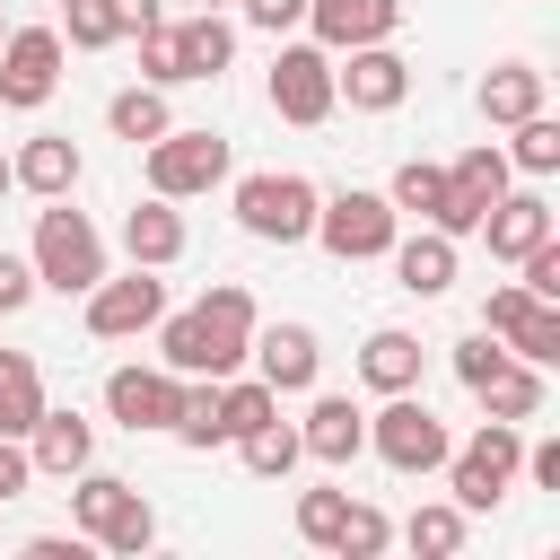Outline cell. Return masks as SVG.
<instances>
[{
	"label": "cell",
	"mask_w": 560,
	"mask_h": 560,
	"mask_svg": "<svg viewBox=\"0 0 560 560\" xmlns=\"http://www.w3.org/2000/svg\"><path fill=\"white\" fill-rule=\"evenodd\" d=\"M254 324H262L254 289H245V280H210L184 315H158V324H149V332H158V368H175V376H236Z\"/></svg>",
	"instance_id": "6da1fadb"
},
{
	"label": "cell",
	"mask_w": 560,
	"mask_h": 560,
	"mask_svg": "<svg viewBox=\"0 0 560 560\" xmlns=\"http://www.w3.org/2000/svg\"><path fill=\"white\" fill-rule=\"evenodd\" d=\"M26 262H35V289L88 298V289L105 280V236H96V219H88V210H70V192H61V201H44V210H35Z\"/></svg>",
	"instance_id": "7a4b0ae2"
},
{
	"label": "cell",
	"mask_w": 560,
	"mask_h": 560,
	"mask_svg": "<svg viewBox=\"0 0 560 560\" xmlns=\"http://www.w3.org/2000/svg\"><path fill=\"white\" fill-rule=\"evenodd\" d=\"M516 464H525V429L516 420H481L464 446H446V499L464 508V516H481V508H499L508 490H516Z\"/></svg>",
	"instance_id": "3957f363"
},
{
	"label": "cell",
	"mask_w": 560,
	"mask_h": 560,
	"mask_svg": "<svg viewBox=\"0 0 560 560\" xmlns=\"http://www.w3.org/2000/svg\"><path fill=\"white\" fill-rule=\"evenodd\" d=\"M236 228L245 236H262V245H306V228H315V184L298 175V166H254V175H236Z\"/></svg>",
	"instance_id": "277c9868"
},
{
	"label": "cell",
	"mask_w": 560,
	"mask_h": 560,
	"mask_svg": "<svg viewBox=\"0 0 560 560\" xmlns=\"http://www.w3.org/2000/svg\"><path fill=\"white\" fill-rule=\"evenodd\" d=\"M332 262H376L394 236H402V219H394V201L385 192H368V184H341V192H324L315 201V228H306Z\"/></svg>",
	"instance_id": "5b68a950"
},
{
	"label": "cell",
	"mask_w": 560,
	"mask_h": 560,
	"mask_svg": "<svg viewBox=\"0 0 560 560\" xmlns=\"http://www.w3.org/2000/svg\"><path fill=\"white\" fill-rule=\"evenodd\" d=\"M446 446H455V438H446V420L420 402V385H411V394H385V402L368 411V455H385L394 472H438Z\"/></svg>",
	"instance_id": "8992f818"
},
{
	"label": "cell",
	"mask_w": 560,
	"mask_h": 560,
	"mask_svg": "<svg viewBox=\"0 0 560 560\" xmlns=\"http://www.w3.org/2000/svg\"><path fill=\"white\" fill-rule=\"evenodd\" d=\"M210 184H228V140H219L210 122H166V131L149 140V192L192 201V192H210Z\"/></svg>",
	"instance_id": "52a82bcc"
},
{
	"label": "cell",
	"mask_w": 560,
	"mask_h": 560,
	"mask_svg": "<svg viewBox=\"0 0 560 560\" xmlns=\"http://www.w3.org/2000/svg\"><path fill=\"white\" fill-rule=\"evenodd\" d=\"M508 175H516V166H508V149H499V140H472V149L446 166V201H438V219H429V228L464 245V236L481 228V210L508 192Z\"/></svg>",
	"instance_id": "ba28073f"
},
{
	"label": "cell",
	"mask_w": 560,
	"mask_h": 560,
	"mask_svg": "<svg viewBox=\"0 0 560 560\" xmlns=\"http://www.w3.org/2000/svg\"><path fill=\"white\" fill-rule=\"evenodd\" d=\"M271 114L280 122H332V52L315 35H289L271 52Z\"/></svg>",
	"instance_id": "9c48e42d"
},
{
	"label": "cell",
	"mask_w": 560,
	"mask_h": 560,
	"mask_svg": "<svg viewBox=\"0 0 560 560\" xmlns=\"http://www.w3.org/2000/svg\"><path fill=\"white\" fill-rule=\"evenodd\" d=\"M158 315H166V280H158L149 262L105 271V280L88 289V332H96V341H140Z\"/></svg>",
	"instance_id": "30bf717a"
},
{
	"label": "cell",
	"mask_w": 560,
	"mask_h": 560,
	"mask_svg": "<svg viewBox=\"0 0 560 560\" xmlns=\"http://www.w3.org/2000/svg\"><path fill=\"white\" fill-rule=\"evenodd\" d=\"M411 96V61L394 52V44H350V52H332V105H350V114H394Z\"/></svg>",
	"instance_id": "8fae6325"
},
{
	"label": "cell",
	"mask_w": 560,
	"mask_h": 560,
	"mask_svg": "<svg viewBox=\"0 0 560 560\" xmlns=\"http://www.w3.org/2000/svg\"><path fill=\"white\" fill-rule=\"evenodd\" d=\"M61 88V26H9L0 35V105L35 114Z\"/></svg>",
	"instance_id": "7c38bea8"
},
{
	"label": "cell",
	"mask_w": 560,
	"mask_h": 560,
	"mask_svg": "<svg viewBox=\"0 0 560 560\" xmlns=\"http://www.w3.org/2000/svg\"><path fill=\"white\" fill-rule=\"evenodd\" d=\"M481 332H499L516 359H534V368H551L560 359V306L551 298H534V289H490V306H481Z\"/></svg>",
	"instance_id": "4fadbf2b"
},
{
	"label": "cell",
	"mask_w": 560,
	"mask_h": 560,
	"mask_svg": "<svg viewBox=\"0 0 560 560\" xmlns=\"http://www.w3.org/2000/svg\"><path fill=\"white\" fill-rule=\"evenodd\" d=\"M245 359H254V376H262L271 394H315V368H324V350H315L306 324H254Z\"/></svg>",
	"instance_id": "5bb4252c"
},
{
	"label": "cell",
	"mask_w": 560,
	"mask_h": 560,
	"mask_svg": "<svg viewBox=\"0 0 560 560\" xmlns=\"http://www.w3.org/2000/svg\"><path fill=\"white\" fill-rule=\"evenodd\" d=\"M175 402H184V376L175 368H114L105 376V411L140 438V429H175Z\"/></svg>",
	"instance_id": "9a60e30c"
},
{
	"label": "cell",
	"mask_w": 560,
	"mask_h": 560,
	"mask_svg": "<svg viewBox=\"0 0 560 560\" xmlns=\"http://www.w3.org/2000/svg\"><path fill=\"white\" fill-rule=\"evenodd\" d=\"M402 26V0H306V35L324 52H350V44H394Z\"/></svg>",
	"instance_id": "2e32d148"
},
{
	"label": "cell",
	"mask_w": 560,
	"mask_h": 560,
	"mask_svg": "<svg viewBox=\"0 0 560 560\" xmlns=\"http://www.w3.org/2000/svg\"><path fill=\"white\" fill-rule=\"evenodd\" d=\"M79 175H88V158H79V140H70V131H35V140H18V158H9V184H18V192H35V201L79 192Z\"/></svg>",
	"instance_id": "e0dca14e"
},
{
	"label": "cell",
	"mask_w": 560,
	"mask_h": 560,
	"mask_svg": "<svg viewBox=\"0 0 560 560\" xmlns=\"http://www.w3.org/2000/svg\"><path fill=\"white\" fill-rule=\"evenodd\" d=\"M298 446H306L315 464H359V455H368V411H359L350 394H315L306 420H298Z\"/></svg>",
	"instance_id": "ac0fdd59"
},
{
	"label": "cell",
	"mask_w": 560,
	"mask_h": 560,
	"mask_svg": "<svg viewBox=\"0 0 560 560\" xmlns=\"http://www.w3.org/2000/svg\"><path fill=\"white\" fill-rule=\"evenodd\" d=\"M26 464L35 472H52V481H70L79 464H96V429L79 420V411H35V429H26Z\"/></svg>",
	"instance_id": "d6986e66"
},
{
	"label": "cell",
	"mask_w": 560,
	"mask_h": 560,
	"mask_svg": "<svg viewBox=\"0 0 560 560\" xmlns=\"http://www.w3.org/2000/svg\"><path fill=\"white\" fill-rule=\"evenodd\" d=\"M166 35H175V79H219V70L236 61V26H228L219 9L166 18Z\"/></svg>",
	"instance_id": "ffe728a7"
},
{
	"label": "cell",
	"mask_w": 560,
	"mask_h": 560,
	"mask_svg": "<svg viewBox=\"0 0 560 560\" xmlns=\"http://www.w3.org/2000/svg\"><path fill=\"white\" fill-rule=\"evenodd\" d=\"M420 332H402V324H376L368 341H359V385L368 394H411L420 385Z\"/></svg>",
	"instance_id": "44dd1931"
},
{
	"label": "cell",
	"mask_w": 560,
	"mask_h": 560,
	"mask_svg": "<svg viewBox=\"0 0 560 560\" xmlns=\"http://www.w3.org/2000/svg\"><path fill=\"white\" fill-rule=\"evenodd\" d=\"M122 254H131V262H149V271H166V262L184 254V210H175L166 192L131 201V210H122Z\"/></svg>",
	"instance_id": "7402d4cb"
},
{
	"label": "cell",
	"mask_w": 560,
	"mask_h": 560,
	"mask_svg": "<svg viewBox=\"0 0 560 560\" xmlns=\"http://www.w3.org/2000/svg\"><path fill=\"white\" fill-rule=\"evenodd\" d=\"M472 236H490V254H499V262H516L525 245H542V236H551V201H542V192H499V201L481 210V228H472Z\"/></svg>",
	"instance_id": "603a6c76"
},
{
	"label": "cell",
	"mask_w": 560,
	"mask_h": 560,
	"mask_svg": "<svg viewBox=\"0 0 560 560\" xmlns=\"http://www.w3.org/2000/svg\"><path fill=\"white\" fill-rule=\"evenodd\" d=\"M385 262H394V280H402L411 298H446V289H455V236H438V228L394 236V245H385Z\"/></svg>",
	"instance_id": "cb8c5ba5"
},
{
	"label": "cell",
	"mask_w": 560,
	"mask_h": 560,
	"mask_svg": "<svg viewBox=\"0 0 560 560\" xmlns=\"http://www.w3.org/2000/svg\"><path fill=\"white\" fill-rule=\"evenodd\" d=\"M472 402H481L490 420H534V411H542V368L508 350L490 376H472Z\"/></svg>",
	"instance_id": "d4e9b609"
},
{
	"label": "cell",
	"mask_w": 560,
	"mask_h": 560,
	"mask_svg": "<svg viewBox=\"0 0 560 560\" xmlns=\"http://www.w3.org/2000/svg\"><path fill=\"white\" fill-rule=\"evenodd\" d=\"M228 446H236V464H245L254 481H289V472L306 464L298 420H280V411H271V420H254V429H245V438H228Z\"/></svg>",
	"instance_id": "484cf974"
},
{
	"label": "cell",
	"mask_w": 560,
	"mask_h": 560,
	"mask_svg": "<svg viewBox=\"0 0 560 560\" xmlns=\"http://www.w3.org/2000/svg\"><path fill=\"white\" fill-rule=\"evenodd\" d=\"M481 114H490V122L542 114V70H534V61H490V70H481Z\"/></svg>",
	"instance_id": "4316f807"
},
{
	"label": "cell",
	"mask_w": 560,
	"mask_h": 560,
	"mask_svg": "<svg viewBox=\"0 0 560 560\" xmlns=\"http://www.w3.org/2000/svg\"><path fill=\"white\" fill-rule=\"evenodd\" d=\"M166 122H175V114H166V88H149V79L105 96V131H114V140H131V149H149Z\"/></svg>",
	"instance_id": "83f0119b"
},
{
	"label": "cell",
	"mask_w": 560,
	"mask_h": 560,
	"mask_svg": "<svg viewBox=\"0 0 560 560\" xmlns=\"http://www.w3.org/2000/svg\"><path fill=\"white\" fill-rule=\"evenodd\" d=\"M44 411V368L26 350H0V438H26Z\"/></svg>",
	"instance_id": "f1b7e54d"
},
{
	"label": "cell",
	"mask_w": 560,
	"mask_h": 560,
	"mask_svg": "<svg viewBox=\"0 0 560 560\" xmlns=\"http://www.w3.org/2000/svg\"><path fill=\"white\" fill-rule=\"evenodd\" d=\"M385 201H394V219H438V201H446V166H429V158H402L394 166V184H385Z\"/></svg>",
	"instance_id": "f546056e"
},
{
	"label": "cell",
	"mask_w": 560,
	"mask_h": 560,
	"mask_svg": "<svg viewBox=\"0 0 560 560\" xmlns=\"http://www.w3.org/2000/svg\"><path fill=\"white\" fill-rule=\"evenodd\" d=\"M464 534H472V516H464L455 499H429V508H411V525H402V542H411V551H429V560H455V551H464Z\"/></svg>",
	"instance_id": "4dcf8cb0"
},
{
	"label": "cell",
	"mask_w": 560,
	"mask_h": 560,
	"mask_svg": "<svg viewBox=\"0 0 560 560\" xmlns=\"http://www.w3.org/2000/svg\"><path fill=\"white\" fill-rule=\"evenodd\" d=\"M280 411V394L262 385V376H219V438H245L254 420H271Z\"/></svg>",
	"instance_id": "1f68e13d"
},
{
	"label": "cell",
	"mask_w": 560,
	"mask_h": 560,
	"mask_svg": "<svg viewBox=\"0 0 560 560\" xmlns=\"http://www.w3.org/2000/svg\"><path fill=\"white\" fill-rule=\"evenodd\" d=\"M385 542H394V516H385V508H368V499H350V508H341L332 551H341V560H376Z\"/></svg>",
	"instance_id": "d6a6232c"
},
{
	"label": "cell",
	"mask_w": 560,
	"mask_h": 560,
	"mask_svg": "<svg viewBox=\"0 0 560 560\" xmlns=\"http://www.w3.org/2000/svg\"><path fill=\"white\" fill-rule=\"evenodd\" d=\"M516 140H508V166H525V175H551L560 166V122L551 114H525V122H508Z\"/></svg>",
	"instance_id": "836d02e7"
},
{
	"label": "cell",
	"mask_w": 560,
	"mask_h": 560,
	"mask_svg": "<svg viewBox=\"0 0 560 560\" xmlns=\"http://www.w3.org/2000/svg\"><path fill=\"white\" fill-rule=\"evenodd\" d=\"M61 44L105 52V44H122V26H114V9H105V0H61Z\"/></svg>",
	"instance_id": "e575fe53"
},
{
	"label": "cell",
	"mask_w": 560,
	"mask_h": 560,
	"mask_svg": "<svg viewBox=\"0 0 560 560\" xmlns=\"http://www.w3.org/2000/svg\"><path fill=\"white\" fill-rule=\"evenodd\" d=\"M341 508H350V490H298V534L315 542V551H332V534H341Z\"/></svg>",
	"instance_id": "d590c367"
},
{
	"label": "cell",
	"mask_w": 560,
	"mask_h": 560,
	"mask_svg": "<svg viewBox=\"0 0 560 560\" xmlns=\"http://www.w3.org/2000/svg\"><path fill=\"white\" fill-rule=\"evenodd\" d=\"M96 542H105V551H149V542H158V508L131 490V499L105 516V534H96Z\"/></svg>",
	"instance_id": "8d00e7d4"
},
{
	"label": "cell",
	"mask_w": 560,
	"mask_h": 560,
	"mask_svg": "<svg viewBox=\"0 0 560 560\" xmlns=\"http://www.w3.org/2000/svg\"><path fill=\"white\" fill-rule=\"evenodd\" d=\"M140 79L149 88H175V35H166V18L140 26Z\"/></svg>",
	"instance_id": "74e56055"
},
{
	"label": "cell",
	"mask_w": 560,
	"mask_h": 560,
	"mask_svg": "<svg viewBox=\"0 0 560 560\" xmlns=\"http://www.w3.org/2000/svg\"><path fill=\"white\" fill-rule=\"evenodd\" d=\"M236 9H245V26H262V35H271V44H280V35H298V26H306V0H236Z\"/></svg>",
	"instance_id": "f35d334b"
},
{
	"label": "cell",
	"mask_w": 560,
	"mask_h": 560,
	"mask_svg": "<svg viewBox=\"0 0 560 560\" xmlns=\"http://www.w3.org/2000/svg\"><path fill=\"white\" fill-rule=\"evenodd\" d=\"M499 359H508V341H499V332H464V341H455V376H464V385H472V376H490Z\"/></svg>",
	"instance_id": "ab89813d"
},
{
	"label": "cell",
	"mask_w": 560,
	"mask_h": 560,
	"mask_svg": "<svg viewBox=\"0 0 560 560\" xmlns=\"http://www.w3.org/2000/svg\"><path fill=\"white\" fill-rule=\"evenodd\" d=\"M26 298H35V262H26V254H9V245H0V315H18V306H26Z\"/></svg>",
	"instance_id": "60d3db41"
},
{
	"label": "cell",
	"mask_w": 560,
	"mask_h": 560,
	"mask_svg": "<svg viewBox=\"0 0 560 560\" xmlns=\"http://www.w3.org/2000/svg\"><path fill=\"white\" fill-rule=\"evenodd\" d=\"M35 481V464H26V438H0V499H18Z\"/></svg>",
	"instance_id": "b9f144b4"
},
{
	"label": "cell",
	"mask_w": 560,
	"mask_h": 560,
	"mask_svg": "<svg viewBox=\"0 0 560 560\" xmlns=\"http://www.w3.org/2000/svg\"><path fill=\"white\" fill-rule=\"evenodd\" d=\"M26 551H35V560H79V551H88V534H79V525H70V534H35Z\"/></svg>",
	"instance_id": "7bdbcfd3"
},
{
	"label": "cell",
	"mask_w": 560,
	"mask_h": 560,
	"mask_svg": "<svg viewBox=\"0 0 560 560\" xmlns=\"http://www.w3.org/2000/svg\"><path fill=\"white\" fill-rule=\"evenodd\" d=\"M105 9H114V26H122V35H140V26H158V18H166L158 0H105Z\"/></svg>",
	"instance_id": "ee69618b"
},
{
	"label": "cell",
	"mask_w": 560,
	"mask_h": 560,
	"mask_svg": "<svg viewBox=\"0 0 560 560\" xmlns=\"http://www.w3.org/2000/svg\"><path fill=\"white\" fill-rule=\"evenodd\" d=\"M516 472H534L542 490H560V446H525V464H516Z\"/></svg>",
	"instance_id": "f6af8a7d"
},
{
	"label": "cell",
	"mask_w": 560,
	"mask_h": 560,
	"mask_svg": "<svg viewBox=\"0 0 560 560\" xmlns=\"http://www.w3.org/2000/svg\"><path fill=\"white\" fill-rule=\"evenodd\" d=\"M9 192H18V184H9V158H0V201H9Z\"/></svg>",
	"instance_id": "bcb514c9"
},
{
	"label": "cell",
	"mask_w": 560,
	"mask_h": 560,
	"mask_svg": "<svg viewBox=\"0 0 560 560\" xmlns=\"http://www.w3.org/2000/svg\"><path fill=\"white\" fill-rule=\"evenodd\" d=\"M201 9H228V0H201Z\"/></svg>",
	"instance_id": "7dc6e473"
},
{
	"label": "cell",
	"mask_w": 560,
	"mask_h": 560,
	"mask_svg": "<svg viewBox=\"0 0 560 560\" xmlns=\"http://www.w3.org/2000/svg\"><path fill=\"white\" fill-rule=\"evenodd\" d=\"M52 9H61V0H52Z\"/></svg>",
	"instance_id": "c3c4849f"
},
{
	"label": "cell",
	"mask_w": 560,
	"mask_h": 560,
	"mask_svg": "<svg viewBox=\"0 0 560 560\" xmlns=\"http://www.w3.org/2000/svg\"><path fill=\"white\" fill-rule=\"evenodd\" d=\"M0 35H9V26H0Z\"/></svg>",
	"instance_id": "681fc988"
}]
</instances>
